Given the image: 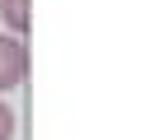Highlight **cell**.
<instances>
[{
  "instance_id": "1",
  "label": "cell",
  "mask_w": 150,
  "mask_h": 140,
  "mask_svg": "<svg viewBox=\"0 0 150 140\" xmlns=\"http://www.w3.org/2000/svg\"><path fill=\"white\" fill-rule=\"evenodd\" d=\"M23 75H28V47H23V37L0 33V93L19 89Z\"/></svg>"
},
{
  "instance_id": "2",
  "label": "cell",
  "mask_w": 150,
  "mask_h": 140,
  "mask_svg": "<svg viewBox=\"0 0 150 140\" xmlns=\"http://www.w3.org/2000/svg\"><path fill=\"white\" fill-rule=\"evenodd\" d=\"M0 23L9 37H23L33 28V0H0Z\"/></svg>"
},
{
  "instance_id": "3",
  "label": "cell",
  "mask_w": 150,
  "mask_h": 140,
  "mask_svg": "<svg viewBox=\"0 0 150 140\" xmlns=\"http://www.w3.org/2000/svg\"><path fill=\"white\" fill-rule=\"evenodd\" d=\"M0 140H14V107L0 98Z\"/></svg>"
}]
</instances>
